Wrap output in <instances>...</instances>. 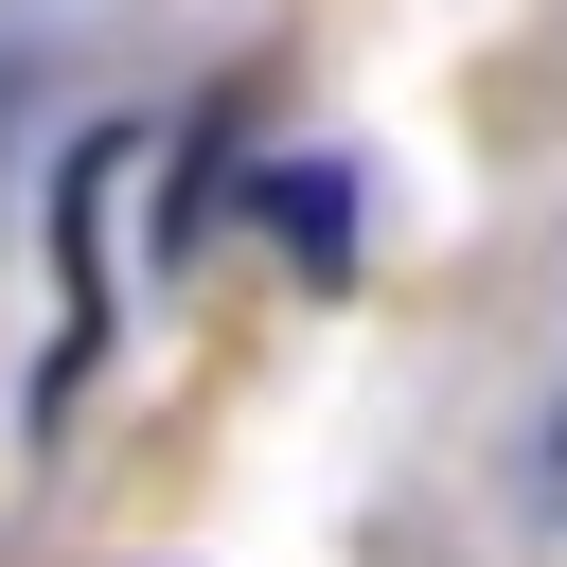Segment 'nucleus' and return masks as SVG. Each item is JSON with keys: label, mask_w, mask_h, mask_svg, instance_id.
<instances>
[{"label": "nucleus", "mask_w": 567, "mask_h": 567, "mask_svg": "<svg viewBox=\"0 0 567 567\" xmlns=\"http://www.w3.org/2000/svg\"><path fill=\"white\" fill-rule=\"evenodd\" d=\"M549 461H567V408H549Z\"/></svg>", "instance_id": "1"}]
</instances>
